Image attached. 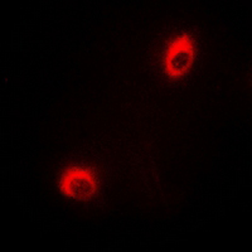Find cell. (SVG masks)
Here are the masks:
<instances>
[{"label":"cell","mask_w":252,"mask_h":252,"mask_svg":"<svg viewBox=\"0 0 252 252\" xmlns=\"http://www.w3.org/2000/svg\"><path fill=\"white\" fill-rule=\"evenodd\" d=\"M195 58V40L189 33L175 35L166 43L163 52L161 68L169 80L186 77L192 69Z\"/></svg>","instance_id":"cell-1"},{"label":"cell","mask_w":252,"mask_h":252,"mask_svg":"<svg viewBox=\"0 0 252 252\" xmlns=\"http://www.w3.org/2000/svg\"><path fill=\"white\" fill-rule=\"evenodd\" d=\"M58 187L61 193L66 197L77 201H90L97 194L100 183L94 168L73 165L63 170Z\"/></svg>","instance_id":"cell-2"}]
</instances>
